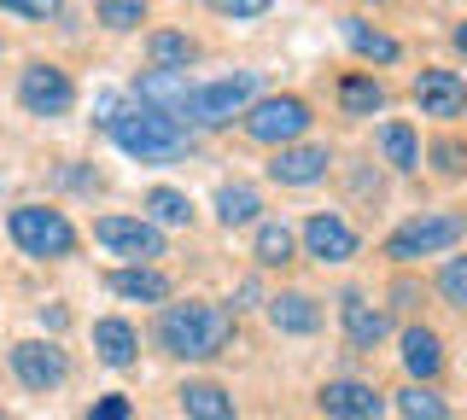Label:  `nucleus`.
Here are the masks:
<instances>
[{"mask_svg": "<svg viewBox=\"0 0 467 420\" xmlns=\"http://www.w3.org/2000/svg\"><path fill=\"white\" fill-rule=\"evenodd\" d=\"M398 409H403V420H444V397H438L432 385L409 380V385L398 391Z\"/></svg>", "mask_w": 467, "mask_h": 420, "instance_id": "28", "label": "nucleus"}, {"mask_svg": "<svg viewBox=\"0 0 467 420\" xmlns=\"http://www.w3.org/2000/svg\"><path fill=\"white\" fill-rule=\"evenodd\" d=\"M432 169L438 176H467V140H456V135H444V140H432Z\"/></svg>", "mask_w": 467, "mask_h": 420, "instance_id": "31", "label": "nucleus"}, {"mask_svg": "<svg viewBox=\"0 0 467 420\" xmlns=\"http://www.w3.org/2000/svg\"><path fill=\"white\" fill-rule=\"evenodd\" d=\"M88 420H129V397H123V391H111V397H99L94 409H88Z\"/></svg>", "mask_w": 467, "mask_h": 420, "instance_id": "34", "label": "nucleus"}, {"mask_svg": "<svg viewBox=\"0 0 467 420\" xmlns=\"http://www.w3.org/2000/svg\"><path fill=\"white\" fill-rule=\"evenodd\" d=\"M269 327L275 333H292V339H304V333L321 327V310L310 292H275L269 298Z\"/></svg>", "mask_w": 467, "mask_h": 420, "instance_id": "16", "label": "nucleus"}, {"mask_svg": "<svg viewBox=\"0 0 467 420\" xmlns=\"http://www.w3.org/2000/svg\"><path fill=\"white\" fill-rule=\"evenodd\" d=\"M345 41L362 53V59H374V65H398V53H403L386 30H374V24H362V18H345Z\"/></svg>", "mask_w": 467, "mask_h": 420, "instance_id": "25", "label": "nucleus"}, {"mask_svg": "<svg viewBox=\"0 0 467 420\" xmlns=\"http://www.w3.org/2000/svg\"><path fill=\"white\" fill-rule=\"evenodd\" d=\"M146 222H158V228H187V222H193V199L175 193V187H152V193H146Z\"/></svg>", "mask_w": 467, "mask_h": 420, "instance_id": "26", "label": "nucleus"}, {"mask_svg": "<svg viewBox=\"0 0 467 420\" xmlns=\"http://www.w3.org/2000/svg\"><path fill=\"white\" fill-rule=\"evenodd\" d=\"M135 99L152 111H164V118L187 123V106H193V82H187V70H146L135 82Z\"/></svg>", "mask_w": 467, "mask_h": 420, "instance_id": "12", "label": "nucleus"}, {"mask_svg": "<svg viewBox=\"0 0 467 420\" xmlns=\"http://www.w3.org/2000/svg\"><path fill=\"white\" fill-rule=\"evenodd\" d=\"M106 128H111L117 147L129 158H140V164H164V158L187 152V123L164 118V111H152V106H129V111L117 106V118Z\"/></svg>", "mask_w": 467, "mask_h": 420, "instance_id": "2", "label": "nucleus"}, {"mask_svg": "<svg viewBox=\"0 0 467 420\" xmlns=\"http://www.w3.org/2000/svg\"><path fill=\"white\" fill-rule=\"evenodd\" d=\"M327 169H333L327 147H275L269 158V181H281V187H316V181H327Z\"/></svg>", "mask_w": 467, "mask_h": 420, "instance_id": "14", "label": "nucleus"}, {"mask_svg": "<svg viewBox=\"0 0 467 420\" xmlns=\"http://www.w3.org/2000/svg\"><path fill=\"white\" fill-rule=\"evenodd\" d=\"M0 12H18V18H58V0H0Z\"/></svg>", "mask_w": 467, "mask_h": 420, "instance_id": "32", "label": "nucleus"}, {"mask_svg": "<svg viewBox=\"0 0 467 420\" xmlns=\"http://www.w3.org/2000/svg\"><path fill=\"white\" fill-rule=\"evenodd\" d=\"M438 298H444L450 310H467V251L444 263V274H438Z\"/></svg>", "mask_w": 467, "mask_h": 420, "instance_id": "30", "label": "nucleus"}, {"mask_svg": "<svg viewBox=\"0 0 467 420\" xmlns=\"http://www.w3.org/2000/svg\"><path fill=\"white\" fill-rule=\"evenodd\" d=\"M12 374L29 385V391H53L70 380V362L58 344H41V339H18L12 344Z\"/></svg>", "mask_w": 467, "mask_h": 420, "instance_id": "9", "label": "nucleus"}, {"mask_svg": "<svg viewBox=\"0 0 467 420\" xmlns=\"http://www.w3.org/2000/svg\"><path fill=\"white\" fill-rule=\"evenodd\" d=\"M216 12H223V18H257V12H269L275 0H211Z\"/></svg>", "mask_w": 467, "mask_h": 420, "instance_id": "33", "label": "nucleus"}, {"mask_svg": "<svg viewBox=\"0 0 467 420\" xmlns=\"http://www.w3.org/2000/svg\"><path fill=\"white\" fill-rule=\"evenodd\" d=\"M257 70H240V77H223V82H204L193 88V106H187V128H223L234 123L240 111H252L257 99Z\"/></svg>", "mask_w": 467, "mask_h": 420, "instance_id": "4", "label": "nucleus"}, {"mask_svg": "<svg viewBox=\"0 0 467 420\" xmlns=\"http://www.w3.org/2000/svg\"><path fill=\"white\" fill-rule=\"evenodd\" d=\"M409 94H415L420 118H444L450 123V118H462V111H467V82L456 77V70H438V65L420 70Z\"/></svg>", "mask_w": 467, "mask_h": 420, "instance_id": "10", "label": "nucleus"}, {"mask_svg": "<svg viewBox=\"0 0 467 420\" xmlns=\"http://www.w3.org/2000/svg\"><path fill=\"white\" fill-rule=\"evenodd\" d=\"M304 251H310L316 263H350V257H357V234H350L345 216L316 210L310 222H304Z\"/></svg>", "mask_w": 467, "mask_h": 420, "instance_id": "13", "label": "nucleus"}, {"mask_svg": "<svg viewBox=\"0 0 467 420\" xmlns=\"http://www.w3.org/2000/svg\"><path fill=\"white\" fill-rule=\"evenodd\" d=\"M234 339V315L223 303H204V298H187V303H164L158 315V344L182 362H204V356H223V344Z\"/></svg>", "mask_w": 467, "mask_h": 420, "instance_id": "1", "label": "nucleus"}, {"mask_svg": "<svg viewBox=\"0 0 467 420\" xmlns=\"http://www.w3.org/2000/svg\"><path fill=\"white\" fill-rule=\"evenodd\" d=\"M111 292L129 298V303H164V298H170V274H164V269H146V263L117 269V274H111Z\"/></svg>", "mask_w": 467, "mask_h": 420, "instance_id": "18", "label": "nucleus"}, {"mask_svg": "<svg viewBox=\"0 0 467 420\" xmlns=\"http://www.w3.org/2000/svg\"><path fill=\"white\" fill-rule=\"evenodd\" d=\"M94 351L106 368H129L140 351V333L129 327V322H117V315H106V322H94Z\"/></svg>", "mask_w": 467, "mask_h": 420, "instance_id": "19", "label": "nucleus"}, {"mask_svg": "<svg viewBox=\"0 0 467 420\" xmlns=\"http://www.w3.org/2000/svg\"><path fill=\"white\" fill-rule=\"evenodd\" d=\"M182 415L187 420H234V397L211 380H193V385H182Z\"/></svg>", "mask_w": 467, "mask_h": 420, "instance_id": "21", "label": "nucleus"}, {"mask_svg": "<svg viewBox=\"0 0 467 420\" xmlns=\"http://www.w3.org/2000/svg\"><path fill=\"white\" fill-rule=\"evenodd\" d=\"M310 123H316L310 99H298V94H269V99H257V106L245 111V135L263 140V147H292Z\"/></svg>", "mask_w": 467, "mask_h": 420, "instance_id": "6", "label": "nucleus"}, {"mask_svg": "<svg viewBox=\"0 0 467 420\" xmlns=\"http://www.w3.org/2000/svg\"><path fill=\"white\" fill-rule=\"evenodd\" d=\"M18 99H24V111H36V118H65V111L77 106V82H70L58 65H41L36 59L18 77Z\"/></svg>", "mask_w": 467, "mask_h": 420, "instance_id": "7", "label": "nucleus"}, {"mask_svg": "<svg viewBox=\"0 0 467 420\" xmlns=\"http://www.w3.org/2000/svg\"><path fill=\"white\" fill-rule=\"evenodd\" d=\"M257 210H263V193L252 181H223V187H216V222H223V228L257 222Z\"/></svg>", "mask_w": 467, "mask_h": 420, "instance_id": "20", "label": "nucleus"}, {"mask_svg": "<svg viewBox=\"0 0 467 420\" xmlns=\"http://www.w3.org/2000/svg\"><path fill=\"white\" fill-rule=\"evenodd\" d=\"M12 240H18L24 257H41V263H58V257L77 251V228L65 222V210H47V205H18L6 216Z\"/></svg>", "mask_w": 467, "mask_h": 420, "instance_id": "3", "label": "nucleus"}, {"mask_svg": "<svg viewBox=\"0 0 467 420\" xmlns=\"http://www.w3.org/2000/svg\"><path fill=\"white\" fill-rule=\"evenodd\" d=\"M316 403H321V415H333V420H379L386 415V397L362 380H327L316 391Z\"/></svg>", "mask_w": 467, "mask_h": 420, "instance_id": "11", "label": "nucleus"}, {"mask_svg": "<svg viewBox=\"0 0 467 420\" xmlns=\"http://www.w3.org/2000/svg\"><path fill=\"white\" fill-rule=\"evenodd\" d=\"M403 368H409V380H420V385L438 380V368H444V344H438L432 327H409L403 333Z\"/></svg>", "mask_w": 467, "mask_h": 420, "instance_id": "17", "label": "nucleus"}, {"mask_svg": "<svg viewBox=\"0 0 467 420\" xmlns=\"http://www.w3.org/2000/svg\"><path fill=\"white\" fill-rule=\"evenodd\" d=\"M339 322H345V339L357 344V351H374V344L391 333V315L379 310V303H368V292H357V286L339 298Z\"/></svg>", "mask_w": 467, "mask_h": 420, "instance_id": "15", "label": "nucleus"}, {"mask_svg": "<svg viewBox=\"0 0 467 420\" xmlns=\"http://www.w3.org/2000/svg\"><path fill=\"white\" fill-rule=\"evenodd\" d=\"M391 303H398V310H415V303H420V286L415 281H398V286H391Z\"/></svg>", "mask_w": 467, "mask_h": 420, "instance_id": "35", "label": "nucleus"}, {"mask_svg": "<svg viewBox=\"0 0 467 420\" xmlns=\"http://www.w3.org/2000/svg\"><path fill=\"white\" fill-rule=\"evenodd\" d=\"M386 82H379V77H362V70H357V77H345L339 82V106L350 111V118H374V111H386Z\"/></svg>", "mask_w": 467, "mask_h": 420, "instance_id": "24", "label": "nucleus"}, {"mask_svg": "<svg viewBox=\"0 0 467 420\" xmlns=\"http://www.w3.org/2000/svg\"><path fill=\"white\" fill-rule=\"evenodd\" d=\"M146 6H152V0H94V12H99L106 30H140Z\"/></svg>", "mask_w": 467, "mask_h": 420, "instance_id": "29", "label": "nucleus"}, {"mask_svg": "<svg viewBox=\"0 0 467 420\" xmlns=\"http://www.w3.org/2000/svg\"><path fill=\"white\" fill-rule=\"evenodd\" d=\"M146 59H152V70H187L199 59V41L182 36V30H158L152 41H146Z\"/></svg>", "mask_w": 467, "mask_h": 420, "instance_id": "23", "label": "nucleus"}, {"mask_svg": "<svg viewBox=\"0 0 467 420\" xmlns=\"http://www.w3.org/2000/svg\"><path fill=\"white\" fill-rule=\"evenodd\" d=\"M379 152H386V164L398 169V176H415L420 169V140L409 123H379Z\"/></svg>", "mask_w": 467, "mask_h": 420, "instance_id": "22", "label": "nucleus"}, {"mask_svg": "<svg viewBox=\"0 0 467 420\" xmlns=\"http://www.w3.org/2000/svg\"><path fill=\"white\" fill-rule=\"evenodd\" d=\"M467 234V222L456 210H432V216H415V222H403L398 234L386 240V257L391 263H415V257H432V251H450Z\"/></svg>", "mask_w": 467, "mask_h": 420, "instance_id": "5", "label": "nucleus"}, {"mask_svg": "<svg viewBox=\"0 0 467 420\" xmlns=\"http://www.w3.org/2000/svg\"><path fill=\"white\" fill-rule=\"evenodd\" d=\"M368 6H391V0H368Z\"/></svg>", "mask_w": 467, "mask_h": 420, "instance_id": "37", "label": "nucleus"}, {"mask_svg": "<svg viewBox=\"0 0 467 420\" xmlns=\"http://www.w3.org/2000/svg\"><path fill=\"white\" fill-rule=\"evenodd\" d=\"M252 257H257V269H286L292 263V228L286 222H257Z\"/></svg>", "mask_w": 467, "mask_h": 420, "instance_id": "27", "label": "nucleus"}, {"mask_svg": "<svg viewBox=\"0 0 467 420\" xmlns=\"http://www.w3.org/2000/svg\"><path fill=\"white\" fill-rule=\"evenodd\" d=\"M94 240L111 245L117 257H135V263L164 257V234H158V222H140V216H99V222H94Z\"/></svg>", "mask_w": 467, "mask_h": 420, "instance_id": "8", "label": "nucleus"}, {"mask_svg": "<svg viewBox=\"0 0 467 420\" xmlns=\"http://www.w3.org/2000/svg\"><path fill=\"white\" fill-rule=\"evenodd\" d=\"M456 47H462V53H467V24H462V30H456Z\"/></svg>", "mask_w": 467, "mask_h": 420, "instance_id": "36", "label": "nucleus"}]
</instances>
